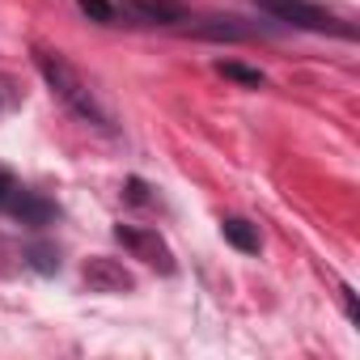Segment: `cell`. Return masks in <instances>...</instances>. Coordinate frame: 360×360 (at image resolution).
Instances as JSON below:
<instances>
[{
    "label": "cell",
    "instance_id": "cell-1",
    "mask_svg": "<svg viewBox=\"0 0 360 360\" xmlns=\"http://www.w3.org/2000/svg\"><path fill=\"white\" fill-rule=\"evenodd\" d=\"M34 64H39L43 81L51 85V94H56L60 102H68L81 119H89V123H98V127H110V115L98 106L94 89L81 81V72H77V68H72L60 51H43V47H34Z\"/></svg>",
    "mask_w": 360,
    "mask_h": 360
},
{
    "label": "cell",
    "instance_id": "cell-2",
    "mask_svg": "<svg viewBox=\"0 0 360 360\" xmlns=\"http://www.w3.org/2000/svg\"><path fill=\"white\" fill-rule=\"evenodd\" d=\"M115 238H119V246L131 255V259H140V263H148L153 271H161V276H169L178 263H174V250L165 246V238L157 233V229H136V225H115Z\"/></svg>",
    "mask_w": 360,
    "mask_h": 360
},
{
    "label": "cell",
    "instance_id": "cell-3",
    "mask_svg": "<svg viewBox=\"0 0 360 360\" xmlns=\"http://www.w3.org/2000/svg\"><path fill=\"white\" fill-rule=\"evenodd\" d=\"M259 9H267L276 22H288V26H301V30H318V34L335 30V34H347V39L356 34L352 26H339L330 13H322L309 0H259Z\"/></svg>",
    "mask_w": 360,
    "mask_h": 360
},
{
    "label": "cell",
    "instance_id": "cell-4",
    "mask_svg": "<svg viewBox=\"0 0 360 360\" xmlns=\"http://www.w3.org/2000/svg\"><path fill=\"white\" fill-rule=\"evenodd\" d=\"M81 276H85L89 292H131V288H136L131 271H127L119 259H106V255H94Z\"/></svg>",
    "mask_w": 360,
    "mask_h": 360
},
{
    "label": "cell",
    "instance_id": "cell-5",
    "mask_svg": "<svg viewBox=\"0 0 360 360\" xmlns=\"http://www.w3.org/2000/svg\"><path fill=\"white\" fill-rule=\"evenodd\" d=\"M9 208H13V217H18L22 225H47V221L56 217V208H51L43 195H34V191H13V195H9Z\"/></svg>",
    "mask_w": 360,
    "mask_h": 360
},
{
    "label": "cell",
    "instance_id": "cell-6",
    "mask_svg": "<svg viewBox=\"0 0 360 360\" xmlns=\"http://www.w3.org/2000/svg\"><path fill=\"white\" fill-rule=\"evenodd\" d=\"M127 13L144 18V22H157V26H169V22H187V9L178 0H131Z\"/></svg>",
    "mask_w": 360,
    "mask_h": 360
},
{
    "label": "cell",
    "instance_id": "cell-7",
    "mask_svg": "<svg viewBox=\"0 0 360 360\" xmlns=\"http://www.w3.org/2000/svg\"><path fill=\"white\" fill-rule=\"evenodd\" d=\"M221 233H225V242H229L233 250H242V255H255V250H259V229H255L250 221H242V217H229V221L221 225Z\"/></svg>",
    "mask_w": 360,
    "mask_h": 360
},
{
    "label": "cell",
    "instance_id": "cell-8",
    "mask_svg": "<svg viewBox=\"0 0 360 360\" xmlns=\"http://www.w3.org/2000/svg\"><path fill=\"white\" fill-rule=\"evenodd\" d=\"M217 72L229 77V81H238V85H246V89H259V85H263V72H259V68H246V64H238V60H221Z\"/></svg>",
    "mask_w": 360,
    "mask_h": 360
},
{
    "label": "cell",
    "instance_id": "cell-9",
    "mask_svg": "<svg viewBox=\"0 0 360 360\" xmlns=\"http://www.w3.org/2000/svg\"><path fill=\"white\" fill-rule=\"evenodd\" d=\"M77 5H81L85 18H94V22H102V26L115 22V5H110V0H77Z\"/></svg>",
    "mask_w": 360,
    "mask_h": 360
},
{
    "label": "cell",
    "instance_id": "cell-10",
    "mask_svg": "<svg viewBox=\"0 0 360 360\" xmlns=\"http://www.w3.org/2000/svg\"><path fill=\"white\" fill-rule=\"evenodd\" d=\"M200 34H204V39H246V30H242V26L221 22V18H217V22H204V26H200Z\"/></svg>",
    "mask_w": 360,
    "mask_h": 360
},
{
    "label": "cell",
    "instance_id": "cell-11",
    "mask_svg": "<svg viewBox=\"0 0 360 360\" xmlns=\"http://www.w3.org/2000/svg\"><path fill=\"white\" fill-rule=\"evenodd\" d=\"M30 263H34L39 271H56V267H60V259H56L51 246H30Z\"/></svg>",
    "mask_w": 360,
    "mask_h": 360
},
{
    "label": "cell",
    "instance_id": "cell-12",
    "mask_svg": "<svg viewBox=\"0 0 360 360\" xmlns=\"http://www.w3.org/2000/svg\"><path fill=\"white\" fill-rule=\"evenodd\" d=\"M18 191V183H13V174L9 169H0V208H5L9 204V195Z\"/></svg>",
    "mask_w": 360,
    "mask_h": 360
},
{
    "label": "cell",
    "instance_id": "cell-13",
    "mask_svg": "<svg viewBox=\"0 0 360 360\" xmlns=\"http://www.w3.org/2000/svg\"><path fill=\"white\" fill-rule=\"evenodd\" d=\"M127 200L131 204H144L148 195H144V183H140V178H127Z\"/></svg>",
    "mask_w": 360,
    "mask_h": 360
}]
</instances>
